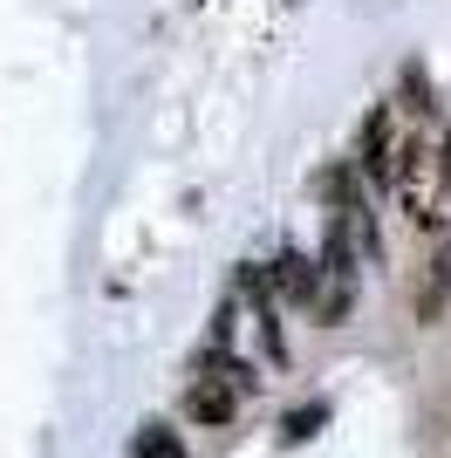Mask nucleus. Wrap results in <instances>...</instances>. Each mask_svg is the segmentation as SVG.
Segmentation results:
<instances>
[{"label":"nucleus","mask_w":451,"mask_h":458,"mask_svg":"<svg viewBox=\"0 0 451 458\" xmlns=\"http://www.w3.org/2000/svg\"><path fill=\"white\" fill-rule=\"evenodd\" d=\"M396 206L411 212V226H445L451 219V185H445V157H438V144H411L404 151V165H396Z\"/></svg>","instance_id":"1"},{"label":"nucleus","mask_w":451,"mask_h":458,"mask_svg":"<svg viewBox=\"0 0 451 458\" xmlns=\"http://www.w3.org/2000/svg\"><path fill=\"white\" fill-rule=\"evenodd\" d=\"M451 308V240H438L424 274H417V322H438Z\"/></svg>","instance_id":"4"},{"label":"nucleus","mask_w":451,"mask_h":458,"mask_svg":"<svg viewBox=\"0 0 451 458\" xmlns=\"http://www.w3.org/2000/svg\"><path fill=\"white\" fill-rule=\"evenodd\" d=\"M267 287H274L281 301L308 308V301H315V287H321V260H308L301 247H287L281 260H267Z\"/></svg>","instance_id":"3"},{"label":"nucleus","mask_w":451,"mask_h":458,"mask_svg":"<svg viewBox=\"0 0 451 458\" xmlns=\"http://www.w3.org/2000/svg\"><path fill=\"white\" fill-rule=\"evenodd\" d=\"M404 151H411V137H404L396 110H390V103H376V110L362 116V172H370V185L390 191V185H396V165H404Z\"/></svg>","instance_id":"2"},{"label":"nucleus","mask_w":451,"mask_h":458,"mask_svg":"<svg viewBox=\"0 0 451 458\" xmlns=\"http://www.w3.org/2000/svg\"><path fill=\"white\" fill-rule=\"evenodd\" d=\"M349 308H356V281H328V274H321L315 301H308V315H315L321 328H336L342 315H349Z\"/></svg>","instance_id":"6"},{"label":"nucleus","mask_w":451,"mask_h":458,"mask_svg":"<svg viewBox=\"0 0 451 458\" xmlns=\"http://www.w3.org/2000/svg\"><path fill=\"white\" fill-rule=\"evenodd\" d=\"M233 411H240V390L226 377H199L185 390V418L191 424H233Z\"/></svg>","instance_id":"5"},{"label":"nucleus","mask_w":451,"mask_h":458,"mask_svg":"<svg viewBox=\"0 0 451 458\" xmlns=\"http://www.w3.org/2000/svg\"><path fill=\"white\" fill-rule=\"evenodd\" d=\"M438 157H445V185H451V144H438Z\"/></svg>","instance_id":"9"},{"label":"nucleus","mask_w":451,"mask_h":458,"mask_svg":"<svg viewBox=\"0 0 451 458\" xmlns=\"http://www.w3.org/2000/svg\"><path fill=\"white\" fill-rule=\"evenodd\" d=\"M321 424H328V403H301V411H287V418H281V445H308Z\"/></svg>","instance_id":"8"},{"label":"nucleus","mask_w":451,"mask_h":458,"mask_svg":"<svg viewBox=\"0 0 451 458\" xmlns=\"http://www.w3.org/2000/svg\"><path fill=\"white\" fill-rule=\"evenodd\" d=\"M131 458H191V452H185V438H178V431L144 424V431H137V445H131Z\"/></svg>","instance_id":"7"}]
</instances>
